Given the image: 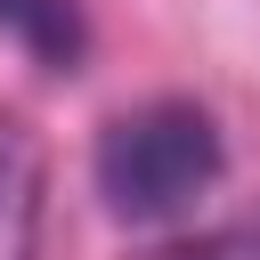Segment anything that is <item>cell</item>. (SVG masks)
<instances>
[{"instance_id":"6da1fadb","label":"cell","mask_w":260,"mask_h":260,"mask_svg":"<svg viewBox=\"0 0 260 260\" xmlns=\"http://www.w3.org/2000/svg\"><path fill=\"white\" fill-rule=\"evenodd\" d=\"M89 171H98V195H106L114 219L162 228V219H187L219 187L228 138L195 98H146V106L114 114L98 130V162Z\"/></svg>"},{"instance_id":"7a4b0ae2","label":"cell","mask_w":260,"mask_h":260,"mask_svg":"<svg viewBox=\"0 0 260 260\" xmlns=\"http://www.w3.org/2000/svg\"><path fill=\"white\" fill-rule=\"evenodd\" d=\"M41 219H49V162L32 130L0 114V260H41Z\"/></svg>"},{"instance_id":"3957f363","label":"cell","mask_w":260,"mask_h":260,"mask_svg":"<svg viewBox=\"0 0 260 260\" xmlns=\"http://www.w3.org/2000/svg\"><path fill=\"white\" fill-rule=\"evenodd\" d=\"M0 32H8L32 65H49V73H73V57H81V16H73V0H0Z\"/></svg>"},{"instance_id":"277c9868","label":"cell","mask_w":260,"mask_h":260,"mask_svg":"<svg viewBox=\"0 0 260 260\" xmlns=\"http://www.w3.org/2000/svg\"><path fill=\"white\" fill-rule=\"evenodd\" d=\"M138 260H260V211L244 219H219V228H195V236H171Z\"/></svg>"}]
</instances>
